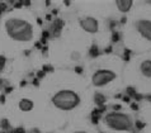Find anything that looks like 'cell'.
I'll return each mask as SVG.
<instances>
[{
	"instance_id": "6da1fadb",
	"label": "cell",
	"mask_w": 151,
	"mask_h": 133,
	"mask_svg": "<svg viewBox=\"0 0 151 133\" xmlns=\"http://www.w3.org/2000/svg\"><path fill=\"white\" fill-rule=\"evenodd\" d=\"M5 32L10 39L20 43H27L35 38V27L29 20L19 16H10L4 24Z\"/></svg>"
},
{
	"instance_id": "7a4b0ae2",
	"label": "cell",
	"mask_w": 151,
	"mask_h": 133,
	"mask_svg": "<svg viewBox=\"0 0 151 133\" xmlns=\"http://www.w3.org/2000/svg\"><path fill=\"white\" fill-rule=\"evenodd\" d=\"M52 105L58 110L70 112L78 108L81 103V98L75 90L71 89H61L56 91L51 98Z\"/></svg>"
},
{
	"instance_id": "3957f363",
	"label": "cell",
	"mask_w": 151,
	"mask_h": 133,
	"mask_svg": "<svg viewBox=\"0 0 151 133\" xmlns=\"http://www.w3.org/2000/svg\"><path fill=\"white\" fill-rule=\"evenodd\" d=\"M104 123L112 131L116 132H129L132 131L133 122L131 117L122 112H109L104 117Z\"/></svg>"
},
{
	"instance_id": "277c9868",
	"label": "cell",
	"mask_w": 151,
	"mask_h": 133,
	"mask_svg": "<svg viewBox=\"0 0 151 133\" xmlns=\"http://www.w3.org/2000/svg\"><path fill=\"white\" fill-rule=\"evenodd\" d=\"M117 79V74L109 69H99L91 75V84L95 88H104Z\"/></svg>"
},
{
	"instance_id": "5b68a950",
	"label": "cell",
	"mask_w": 151,
	"mask_h": 133,
	"mask_svg": "<svg viewBox=\"0 0 151 133\" xmlns=\"http://www.w3.org/2000/svg\"><path fill=\"white\" fill-rule=\"evenodd\" d=\"M133 27L138 33V36L142 37L145 41H147L149 43H151V19H137Z\"/></svg>"
},
{
	"instance_id": "8992f818",
	"label": "cell",
	"mask_w": 151,
	"mask_h": 133,
	"mask_svg": "<svg viewBox=\"0 0 151 133\" xmlns=\"http://www.w3.org/2000/svg\"><path fill=\"white\" fill-rule=\"evenodd\" d=\"M79 26L80 28L89 33V34H95V33L99 32V20L94 18V16H84V18H80L79 19Z\"/></svg>"
},
{
	"instance_id": "52a82bcc",
	"label": "cell",
	"mask_w": 151,
	"mask_h": 133,
	"mask_svg": "<svg viewBox=\"0 0 151 133\" xmlns=\"http://www.w3.org/2000/svg\"><path fill=\"white\" fill-rule=\"evenodd\" d=\"M141 76H144L145 79H151V59L142 60L138 66Z\"/></svg>"
},
{
	"instance_id": "ba28073f",
	"label": "cell",
	"mask_w": 151,
	"mask_h": 133,
	"mask_svg": "<svg viewBox=\"0 0 151 133\" xmlns=\"http://www.w3.org/2000/svg\"><path fill=\"white\" fill-rule=\"evenodd\" d=\"M18 108L20 112H24V113H28V112L33 110L35 108V103H33L32 99H28V98H22L18 103Z\"/></svg>"
},
{
	"instance_id": "9c48e42d",
	"label": "cell",
	"mask_w": 151,
	"mask_h": 133,
	"mask_svg": "<svg viewBox=\"0 0 151 133\" xmlns=\"http://www.w3.org/2000/svg\"><path fill=\"white\" fill-rule=\"evenodd\" d=\"M116 6L121 13H128L133 6V1L132 0H116Z\"/></svg>"
},
{
	"instance_id": "30bf717a",
	"label": "cell",
	"mask_w": 151,
	"mask_h": 133,
	"mask_svg": "<svg viewBox=\"0 0 151 133\" xmlns=\"http://www.w3.org/2000/svg\"><path fill=\"white\" fill-rule=\"evenodd\" d=\"M80 57H81V53L80 52L75 51V52L71 53V60H73V61H79V60H80Z\"/></svg>"
},
{
	"instance_id": "8fae6325",
	"label": "cell",
	"mask_w": 151,
	"mask_h": 133,
	"mask_svg": "<svg viewBox=\"0 0 151 133\" xmlns=\"http://www.w3.org/2000/svg\"><path fill=\"white\" fill-rule=\"evenodd\" d=\"M73 133H90V132H88V131H84V129H78V131H74Z\"/></svg>"
}]
</instances>
